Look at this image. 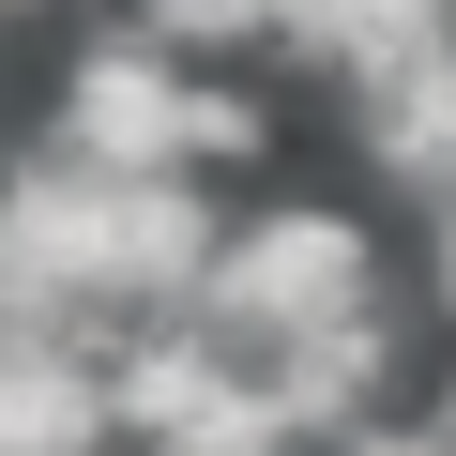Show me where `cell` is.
<instances>
[{
  "label": "cell",
  "instance_id": "cell-1",
  "mask_svg": "<svg viewBox=\"0 0 456 456\" xmlns=\"http://www.w3.org/2000/svg\"><path fill=\"white\" fill-rule=\"evenodd\" d=\"M0 228L77 335H137V320L198 305L228 198H213V167H107L77 137H31V152H0Z\"/></svg>",
  "mask_w": 456,
  "mask_h": 456
},
{
  "label": "cell",
  "instance_id": "cell-2",
  "mask_svg": "<svg viewBox=\"0 0 456 456\" xmlns=\"http://www.w3.org/2000/svg\"><path fill=\"white\" fill-rule=\"evenodd\" d=\"M46 137H77V152H107V167H213V183H228V167L274 152V107H259L244 77L183 61L167 31H107V46L61 61Z\"/></svg>",
  "mask_w": 456,
  "mask_h": 456
},
{
  "label": "cell",
  "instance_id": "cell-3",
  "mask_svg": "<svg viewBox=\"0 0 456 456\" xmlns=\"http://www.w3.org/2000/svg\"><path fill=\"white\" fill-rule=\"evenodd\" d=\"M198 320H228L244 350L274 335H335V320H395V244L335 198H259L228 213V244L198 274Z\"/></svg>",
  "mask_w": 456,
  "mask_h": 456
},
{
  "label": "cell",
  "instance_id": "cell-4",
  "mask_svg": "<svg viewBox=\"0 0 456 456\" xmlns=\"http://www.w3.org/2000/svg\"><path fill=\"white\" fill-rule=\"evenodd\" d=\"M0 456H122L107 335H77V320H16L0 335Z\"/></svg>",
  "mask_w": 456,
  "mask_h": 456
},
{
  "label": "cell",
  "instance_id": "cell-5",
  "mask_svg": "<svg viewBox=\"0 0 456 456\" xmlns=\"http://www.w3.org/2000/svg\"><path fill=\"white\" fill-rule=\"evenodd\" d=\"M426 46H456V0H289L274 16V61L365 92V77H411Z\"/></svg>",
  "mask_w": 456,
  "mask_h": 456
},
{
  "label": "cell",
  "instance_id": "cell-6",
  "mask_svg": "<svg viewBox=\"0 0 456 456\" xmlns=\"http://www.w3.org/2000/svg\"><path fill=\"white\" fill-rule=\"evenodd\" d=\"M350 152H365V183L441 198V183H456V46H426L411 77H365V92H350Z\"/></svg>",
  "mask_w": 456,
  "mask_h": 456
},
{
  "label": "cell",
  "instance_id": "cell-7",
  "mask_svg": "<svg viewBox=\"0 0 456 456\" xmlns=\"http://www.w3.org/2000/svg\"><path fill=\"white\" fill-rule=\"evenodd\" d=\"M274 16L289 0H137V31H167L183 61H244V46H274Z\"/></svg>",
  "mask_w": 456,
  "mask_h": 456
},
{
  "label": "cell",
  "instance_id": "cell-8",
  "mask_svg": "<svg viewBox=\"0 0 456 456\" xmlns=\"http://www.w3.org/2000/svg\"><path fill=\"white\" fill-rule=\"evenodd\" d=\"M335 456H456V426H441V411H365Z\"/></svg>",
  "mask_w": 456,
  "mask_h": 456
},
{
  "label": "cell",
  "instance_id": "cell-9",
  "mask_svg": "<svg viewBox=\"0 0 456 456\" xmlns=\"http://www.w3.org/2000/svg\"><path fill=\"white\" fill-rule=\"evenodd\" d=\"M411 289H426V320H456V198H426V244H411Z\"/></svg>",
  "mask_w": 456,
  "mask_h": 456
},
{
  "label": "cell",
  "instance_id": "cell-10",
  "mask_svg": "<svg viewBox=\"0 0 456 456\" xmlns=\"http://www.w3.org/2000/svg\"><path fill=\"white\" fill-rule=\"evenodd\" d=\"M0 16H31V0H0Z\"/></svg>",
  "mask_w": 456,
  "mask_h": 456
}]
</instances>
